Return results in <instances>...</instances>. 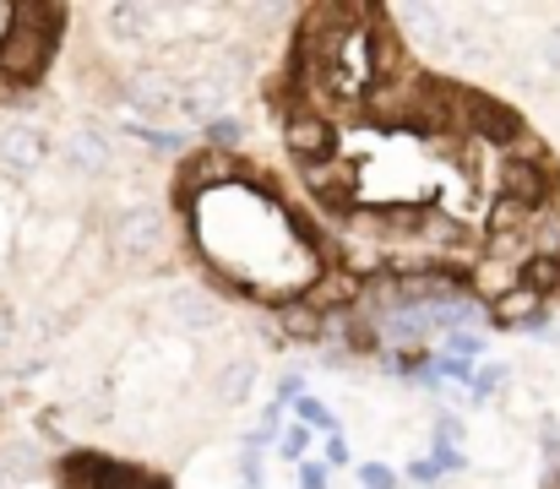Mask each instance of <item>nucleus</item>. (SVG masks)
Segmentation results:
<instances>
[{"instance_id": "1", "label": "nucleus", "mask_w": 560, "mask_h": 489, "mask_svg": "<svg viewBox=\"0 0 560 489\" xmlns=\"http://www.w3.org/2000/svg\"><path fill=\"white\" fill-rule=\"evenodd\" d=\"M164 245H170V229H164L159 212H148V207L120 212V223H115V256H126V261H153V256H164Z\"/></svg>"}, {"instance_id": "2", "label": "nucleus", "mask_w": 560, "mask_h": 489, "mask_svg": "<svg viewBox=\"0 0 560 489\" xmlns=\"http://www.w3.org/2000/svg\"><path fill=\"white\" fill-rule=\"evenodd\" d=\"M283 142L294 148V159H305L311 168H327L332 148H338V131H332L327 120H316V115H294V120L283 126Z\"/></svg>"}, {"instance_id": "3", "label": "nucleus", "mask_w": 560, "mask_h": 489, "mask_svg": "<svg viewBox=\"0 0 560 489\" xmlns=\"http://www.w3.org/2000/svg\"><path fill=\"white\" fill-rule=\"evenodd\" d=\"M126 98H131L142 115H153V120H180V82H175V77L142 71V77H131Z\"/></svg>"}, {"instance_id": "4", "label": "nucleus", "mask_w": 560, "mask_h": 489, "mask_svg": "<svg viewBox=\"0 0 560 489\" xmlns=\"http://www.w3.org/2000/svg\"><path fill=\"white\" fill-rule=\"evenodd\" d=\"M44 159H49V142H44L38 126H5L0 131V168L33 174V168H44Z\"/></svg>"}, {"instance_id": "5", "label": "nucleus", "mask_w": 560, "mask_h": 489, "mask_svg": "<svg viewBox=\"0 0 560 489\" xmlns=\"http://www.w3.org/2000/svg\"><path fill=\"white\" fill-rule=\"evenodd\" d=\"M66 159H71V168H82V174H98V168H109L115 148H109V137L98 126H82V131L66 137Z\"/></svg>"}, {"instance_id": "6", "label": "nucleus", "mask_w": 560, "mask_h": 489, "mask_svg": "<svg viewBox=\"0 0 560 489\" xmlns=\"http://www.w3.org/2000/svg\"><path fill=\"white\" fill-rule=\"evenodd\" d=\"M501 190L517 201V207H534L545 196V163H506L501 168Z\"/></svg>"}, {"instance_id": "7", "label": "nucleus", "mask_w": 560, "mask_h": 489, "mask_svg": "<svg viewBox=\"0 0 560 489\" xmlns=\"http://www.w3.org/2000/svg\"><path fill=\"white\" fill-rule=\"evenodd\" d=\"M104 16H109L115 38H142V33H153V22H164L159 5H109Z\"/></svg>"}, {"instance_id": "8", "label": "nucleus", "mask_w": 560, "mask_h": 489, "mask_svg": "<svg viewBox=\"0 0 560 489\" xmlns=\"http://www.w3.org/2000/svg\"><path fill=\"white\" fill-rule=\"evenodd\" d=\"M175 322L190 326V331H212V326L223 322V311H218L207 294H180V300H175Z\"/></svg>"}, {"instance_id": "9", "label": "nucleus", "mask_w": 560, "mask_h": 489, "mask_svg": "<svg viewBox=\"0 0 560 489\" xmlns=\"http://www.w3.org/2000/svg\"><path fill=\"white\" fill-rule=\"evenodd\" d=\"M250 381H256V364H250V359H234V364H223V375H218V397H223V403H240V397L250 392Z\"/></svg>"}, {"instance_id": "10", "label": "nucleus", "mask_w": 560, "mask_h": 489, "mask_svg": "<svg viewBox=\"0 0 560 489\" xmlns=\"http://www.w3.org/2000/svg\"><path fill=\"white\" fill-rule=\"evenodd\" d=\"M556 283H560L556 256H534V261H523V289H528V294H550Z\"/></svg>"}, {"instance_id": "11", "label": "nucleus", "mask_w": 560, "mask_h": 489, "mask_svg": "<svg viewBox=\"0 0 560 489\" xmlns=\"http://www.w3.org/2000/svg\"><path fill=\"white\" fill-rule=\"evenodd\" d=\"M207 142H212V148H245V126H240L234 115H218V120L207 126Z\"/></svg>"}, {"instance_id": "12", "label": "nucleus", "mask_w": 560, "mask_h": 489, "mask_svg": "<svg viewBox=\"0 0 560 489\" xmlns=\"http://www.w3.org/2000/svg\"><path fill=\"white\" fill-rule=\"evenodd\" d=\"M528 311H539V294H528V289H517V294H506V305L495 311L506 326H517V322H528Z\"/></svg>"}, {"instance_id": "13", "label": "nucleus", "mask_w": 560, "mask_h": 489, "mask_svg": "<svg viewBox=\"0 0 560 489\" xmlns=\"http://www.w3.org/2000/svg\"><path fill=\"white\" fill-rule=\"evenodd\" d=\"M539 71H545V77H560V27H550V33L539 38Z\"/></svg>"}, {"instance_id": "14", "label": "nucleus", "mask_w": 560, "mask_h": 489, "mask_svg": "<svg viewBox=\"0 0 560 489\" xmlns=\"http://www.w3.org/2000/svg\"><path fill=\"white\" fill-rule=\"evenodd\" d=\"M93 419H109V386H98V392H88V403H82Z\"/></svg>"}, {"instance_id": "15", "label": "nucleus", "mask_w": 560, "mask_h": 489, "mask_svg": "<svg viewBox=\"0 0 560 489\" xmlns=\"http://www.w3.org/2000/svg\"><path fill=\"white\" fill-rule=\"evenodd\" d=\"M283 322L294 326V331H322V316H311V311H289Z\"/></svg>"}, {"instance_id": "16", "label": "nucleus", "mask_w": 560, "mask_h": 489, "mask_svg": "<svg viewBox=\"0 0 560 489\" xmlns=\"http://www.w3.org/2000/svg\"><path fill=\"white\" fill-rule=\"evenodd\" d=\"M300 489H327V468H316V463H311V468H305V479H300Z\"/></svg>"}, {"instance_id": "17", "label": "nucleus", "mask_w": 560, "mask_h": 489, "mask_svg": "<svg viewBox=\"0 0 560 489\" xmlns=\"http://www.w3.org/2000/svg\"><path fill=\"white\" fill-rule=\"evenodd\" d=\"M11 331H16V322H11V311H5V305H0V353H5V348H11Z\"/></svg>"}, {"instance_id": "18", "label": "nucleus", "mask_w": 560, "mask_h": 489, "mask_svg": "<svg viewBox=\"0 0 560 489\" xmlns=\"http://www.w3.org/2000/svg\"><path fill=\"white\" fill-rule=\"evenodd\" d=\"M300 446H305V430H289V435H283V452H289V457H294V452H300Z\"/></svg>"}, {"instance_id": "19", "label": "nucleus", "mask_w": 560, "mask_h": 489, "mask_svg": "<svg viewBox=\"0 0 560 489\" xmlns=\"http://www.w3.org/2000/svg\"><path fill=\"white\" fill-rule=\"evenodd\" d=\"M365 485H371V489H386L392 479H386V468H365Z\"/></svg>"}, {"instance_id": "20", "label": "nucleus", "mask_w": 560, "mask_h": 489, "mask_svg": "<svg viewBox=\"0 0 560 489\" xmlns=\"http://www.w3.org/2000/svg\"><path fill=\"white\" fill-rule=\"evenodd\" d=\"M0 489H11V479H5V474H0Z\"/></svg>"}]
</instances>
